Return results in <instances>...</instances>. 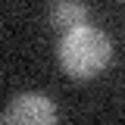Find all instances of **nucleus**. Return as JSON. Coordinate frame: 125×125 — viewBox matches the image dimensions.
Listing matches in <instances>:
<instances>
[{"label":"nucleus","mask_w":125,"mask_h":125,"mask_svg":"<svg viewBox=\"0 0 125 125\" xmlns=\"http://www.w3.org/2000/svg\"><path fill=\"white\" fill-rule=\"evenodd\" d=\"M56 60L60 69L75 81H91L97 78L113 60V41L94 25L66 31L56 44Z\"/></svg>","instance_id":"1"},{"label":"nucleus","mask_w":125,"mask_h":125,"mask_svg":"<svg viewBox=\"0 0 125 125\" xmlns=\"http://www.w3.org/2000/svg\"><path fill=\"white\" fill-rule=\"evenodd\" d=\"M3 125H53L56 106L44 94H19L3 109Z\"/></svg>","instance_id":"2"},{"label":"nucleus","mask_w":125,"mask_h":125,"mask_svg":"<svg viewBox=\"0 0 125 125\" xmlns=\"http://www.w3.org/2000/svg\"><path fill=\"white\" fill-rule=\"evenodd\" d=\"M88 19H91V10L84 0H53L50 3V25L62 34L88 25Z\"/></svg>","instance_id":"3"},{"label":"nucleus","mask_w":125,"mask_h":125,"mask_svg":"<svg viewBox=\"0 0 125 125\" xmlns=\"http://www.w3.org/2000/svg\"><path fill=\"white\" fill-rule=\"evenodd\" d=\"M122 3H125V0H122Z\"/></svg>","instance_id":"4"}]
</instances>
